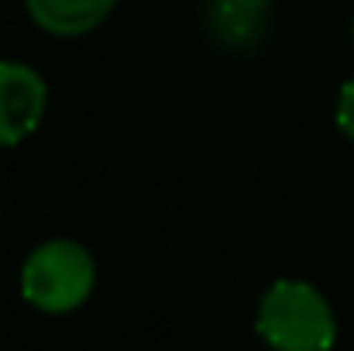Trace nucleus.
<instances>
[{"instance_id":"obj_4","label":"nucleus","mask_w":354,"mask_h":351,"mask_svg":"<svg viewBox=\"0 0 354 351\" xmlns=\"http://www.w3.org/2000/svg\"><path fill=\"white\" fill-rule=\"evenodd\" d=\"M114 7L118 0H24V10L35 28L55 38H80L97 31Z\"/></svg>"},{"instance_id":"obj_6","label":"nucleus","mask_w":354,"mask_h":351,"mask_svg":"<svg viewBox=\"0 0 354 351\" xmlns=\"http://www.w3.org/2000/svg\"><path fill=\"white\" fill-rule=\"evenodd\" d=\"M337 127H341V134L344 138H351L354 141V76L341 87V93H337Z\"/></svg>"},{"instance_id":"obj_1","label":"nucleus","mask_w":354,"mask_h":351,"mask_svg":"<svg viewBox=\"0 0 354 351\" xmlns=\"http://www.w3.org/2000/svg\"><path fill=\"white\" fill-rule=\"evenodd\" d=\"M254 331L272 351H330L337 317L313 282L275 279L258 300Z\"/></svg>"},{"instance_id":"obj_5","label":"nucleus","mask_w":354,"mask_h":351,"mask_svg":"<svg viewBox=\"0 0 354 351\" xmlns=\"http://www.w3.org/2000/svg\"><path fill=\"white\" fill-rule=\"evenodd\" d=\"M265 7H251L241 0H214L210 7V28L227 45H251L261 35Z\"/></svg>"},{"instance_id":"obj_7","label":"nucleus","mask_w":354,"mask_h":351,"mask_svg":"<svg viewBox=\"0 0 354 351\" xmlns=\"http://www.w3.org/2000/svg\"><path fill=\"white\" fill-rule=\"evenodd\" d=\"M241 3H251V7H265V10H268V3H272V0H241Z\"/></svg>"},{"instance_id":"obj_8","label":"nucleus","mask_w":354,"mask_h":351,"mask_svg":"<svg viewBox=\"0 0 354 351\" xmlns=\"http://www.w3.org/2000/svg\"><path fill=\"white\" fill-rule=\"evenodd\" d=\"M351 42H354V21H351Z\"/></svg>"},{"instance_id":"obj_3","label":"nucleus","mask_w":354,"mask_h":351,"mask_svg":"<svg viewBox=\"0 0 354 351\" xmlns=\"http://www.w3.org/2000/svg\"><path fill=\"white\" fill-rule=\"evenodd\" d=\"M48 111V87L41 73L17 59H0V148L31 138Z\"/></svg>"},{"instance_id":"obj_2","label":"nucleus","mask_w":354,"mask_h":351,"mask_svg":"<svg viewBox=\"0 0 354 351\" xmlns=\"http://www.w3.org/2000/svg\"><path fill=\"white\" fill-rule=\"evenodd\" d=\"M97 286V262L90 248L73 237H48L35 244L21 265V296L41 314L62 317L80 310Z\"/></svg>"}]
</instances>
